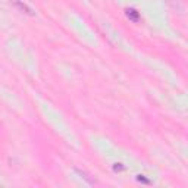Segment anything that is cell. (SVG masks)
<instances>
[{
	"instance_id": "1",
	"label": "cell",
	"mask_w": 188,
	"mask_h": 188,
	"mask_svg": "<svg viewBox=\"0 0 188 188\" xmlns=\"http://www.w3.org/2000/svg\"><path fill=\"white\" fill-rule=\"evenodd\" d=\"M128 16H131L134 21H137V18H138V15L135 13V10H128Z\"/></svg>"
}]
</instances>
